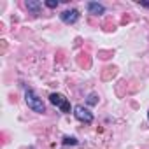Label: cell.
Here are the masks:
<instances>
[{
    "mask_svg": "<svg viewBox=\"0 0 149 149\" xmlns=\"http://www.w3.org/2000/svg\"><path fill=\"white\" fill-rule=\"evenodd\" d=\"M46 6H47L49 9H54V7H58V0H47Z\"/></svg>",
    "mask_w": 149,
    "mask_h": 149,
    "instance_id": "obj_9",
    "label": "cell"
},
{
    "mask_svg": "<svg viewBox=\"0 0 149 149\" xmlns=\"http://www.w3.org/2000/svg\"><path fill=\"white\" fill-rule=\"evenodd\" d=\"M25 102H26V105H28L33 112H39V114L46 112V105H44L42 98H39L33 90H26V91H25Z\"/></svg>",
    "mask_w": 149,
    "mask_h": 149,
    "instance_id": "obj_1",
    "label": "cell"
},
{
    "mask_svg": "<svg viewBox=\"0 0 149 149\" xmlns=\"http://www.w3.org/2000/svg\"><path fill=\"white\" fill-rule=\"evenodd\" d=\"M86 102H88L90 105H97V104H98V97H97L95 93H90L88 98H86Z\"/></svg>",
    "mask_w": 149,
    "mask_h": 149,
    "instance_id": "obj_7",
    "label": "cell"
},
{
    "mask_svg": "<svg viewBox=\"0 0 149 149\" xmlns=\"http://www.w3.org/2000/svg\"><path fill=\"white\" fill-rule=\"evenodd\" d=\"M63 144L65 146H76L77 144V139L76 137H63Z\"/></svg>",
    "mask_w": 149,
    "mask_h": 149,
    "instance_id": "obj_8",
    "label": "cell"
},
{
    "mask_svg": "<svg viewBox=\"0 0 149 149\" xmlns=\"http://www.w3.org/2000/svg\"><path fill=\"white\" fill-rule=\"evenodd\" d=\"M86 7H88V13L93 14V16H102L105 13V7L102 4H98V2H88Z\"/></svg>",
    "mask_w": 149,
    "mask_h": 149,
    "instance_id": "obj_5",
    "label": "cell"
},
{
    "mask_svg": "<svg viewBox=\"0 0 149 149\" xmlns=\"http://www.w3.org/2000/svg\"><path fill=\"white\" fill-rule=\"evenodd\" d=\"M49 102H51L54 107H58L61 112H70V104H68V100H67L61 93H51V95H49Z\"/></svg>",
    "mask_w": 149,
    "mask_h": 149,
    "instance_id": "obj_2",
    "label": "cell"
},
{
    "mask_svg": "<svg viewBox=\"0 0 149 149\" xmlns=\"http://www.w3.org/2000/svg\"><path fill=\"white\" fill-rule=\"evenodd\" d=\"M79 11L77 9H67V11H63L61 14H60V19L63 21V23H67V25H74L77 19H79Z\"/></svg>",
    "mask_w": 149,
    "mask_h": 149,
    "instance_id": "obj_4",
    "label": "cell"
},
{
    "mask_svg": "<svg viewBox=\"0 0 149 149\" xmlns=\"http://www.w3.org/2000/svg\"><path fill=\"white\" fill-rule=\"evenodd\" d=\"M147 119H149V112H147Z\"/></svg>",
    "mask_w": 149,
    "mask_h": 149,
    "instance_id": "obj_11",
    "label": "cell"
},
{
    "mask_svg": "<svg viewBox=\"0 0 149 149\" xmlns=\"http://www.w3.org/2000/svg\"><path fill=\"white\" fill-rule=\"evenodd\" d=\"M74 116H76V119H79L81 123H86V125H90L93 121V112L90 109H86L84 105H76L74 107Z\"/></svg>",
    "mask_w": 149,
    "mask_h": 149,
    "instance_id": "obj_3",
    "label": "cell"
},
{
    "mask_svg": "<svg viewBox=\"0 0 149 149\" xmlns=\"http://www.w3.org/2000/svg\"><path fill=\"white\" fill-rule=\"evenodd\" d=\"M26 9L32 13V14H39L40 13V9H42V4L40 2H37V0H26Z\"/></svg>",
    "mask_w": 149,
    "mask_h": 149,
    "instance_id": "obj_6",
    "label": "cell"
},
{
    "mask_svg": "<svg viewBox=\"0 0 149 149\" xmlns=\"http://www.w3.org/2000/svg\"><path fill=\"white\" fill-rule=\"evenodd\" d=\"M140 6H144V7H147V9H149V2H140Z\"/></svg>",
    "mask_w": 149,
    "mask_h": 149,
    "instance_id": "obj_10",
    "label": "cell"
}]
</instances>
